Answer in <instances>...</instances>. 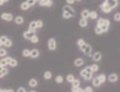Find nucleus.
I'll return each instance as SVG.
<instances>
[{
  "mask_svg": "<svg viewBox=\"0 0 120 92\" xmlns=\"http://www.w3.org/2000/svg\"><path fill=\"white\" fill-rule=\"evenodd\" d=\"M47 47L50 51H55L57 49V41L54 38H50L47 41Z\"/></svg>",
  "mask_w": 120,
  "mask_h": 92,
  "instance_id": "f257e3e1",
  "label": "nucleus"
},
{
  "mask_svg": "<svg viewBox=\"0 0 120 92\" xmlns=\"http://www.w3.org/2000/svg\"><path fill=\"white\" fill-rule=\"evenodd\" d=\"M0 18H1L2 20L5 21V22H11V21L14 20L13 15L11 14V13H9V12L2 13V14L0 15Z\"/></svg>",
  "mask_w": 120,
  "mask_h": 92,
  "instance_id": "f03ea898",
  "label": "nucleus"
},
{
  "mask_svg": "<svg viewBox=\"0 0 120 92\" xmlns=\"http://www.w3.org/2000/svg\"><path fill=\"white\" fill-rule=\"evenodd\" d=\"M35 33H36V30L28 29V30H26L25 32L23 33L22 36H23V38H24L25 40H29L30 38L33 36V35H35Z\"/></svg>",
  "mask_w": 120,
  "mask_h": 92,
  "instance_id": "7ed1b4c3",
  "label": "nucleus"
},
{
  "mask_svg": "<svg viewBox=\"0 0 120 92\" xmlns=\"http://www.w3.org/2000/svg\"><path fill=\"white\" fill-rule=\"evenodd\" d=\"M63 11H66V12H69L70 14L73 16H75V10H74L72 8L71 5H69V4H66L64 6H63Z\"/></svg>",
  "mask_w": 120,
  "mask_h": 92,
  "instance_id": "20e7f679",
  "label": "nucleus"
},
{
  "mask_svg": "<svg viewBox=\"0 0 120 92\" xmlns=\"http://www.w3.org/2000/svg\"><path fill=\"white\" fill-rule=\"evenodd\" d=\"M100 10H102L104 13H105V14H108V13L112 12V10L105 2H103L102 4H100Z\"/></svg>",
  "mask_w": 120,
  "mask_h": 92,
  "instance_id": "39448f33",
  "label": "nucleus"
},
{
  "mask_svg": "<svg viewBox=\"0 0 120 92\" xmlns=\"http://www.w3.org/2000/svg\"><path fill=\"white\" fill-rule=\"evenodd\" d=\"M110 21L108 19H104V23H103L102 26H101V30H102L103 33H106L109 30V28H110Z\"/></svg>",
  "mask_w": 120,
  "mask_h": 92,
  "instance_id": "423d86ee",
  "label": "nucleus"
},
{
  "mask_svg": "<svg viewBox=\"0 0 120 92\" xmlns=\"http://www.w3.org/2000/svg\"><path fill=\"white\" fill-rule=\"evenodd\" d=\"M38 3L40 6H43V7H51L53 4L52 0H39Z\"/></svg>",
  "mask_w": 120,
  "mask_h": 92,
  "instance_id": "0eeeda50",
  "label": "nucleus"
},
{
  "mask_svg": "<svg viewBox=\"0 0 120 92\" xmlns=\"http://www.w3.org/2000/svg\"><path fill=\"white\" fill-rule=\"evenodd\" d=\"M105 2L109 5V7L113 10L118 6V0H105Z\"/></svg>",
  "mask_w": 120,
  "mask_h": 92,
  "instance_id": "6e6552de",
  "label": "nucleus"
},
{
  "mask_svg": "<svg viewBox=\"0 0 120 92\" xmlns=\"http://www.w3.org/2000/svg\"><path fill=\"white\" fill-rule=\"evenodd\" d=\"M92 59L94 62H100L102 60V53L100 52H95L92 55Z\"/></svg>",
  "mask_w": 120,
  "mask_h": 92,
  "instance_id": "1a4fd4ad",
  "label": "nucleus"
},
{
  "mask_svg": "<svg viewBox=\"0 0 120 92\" xmlns=\"http://www.w3.org/2000/svg\"><path fill=\"white\" fill-rule=\"evenodd\" d=\"M107 79L110 83H116L118 80V75L117 73H111L107 77Z\"/></svg>",
  "mask_w": 120,
  "mask_h": 92,
  "instance_id": "9d476101",
  "label": "nucleus"
},
{
  "mask_svg": "<svg viewBox=\"0 0 120 92\" xmlns=\"http://www.w3.org/2000/svg\"><path fill=\"white\" fill-rule=\"evenodd\" d=\"M84 62L85 61H84L82 58H77V59H75L74 60V65L75 67H82L84 65Z\"/></svg>",
  "mask_w": 120,
  "mask_h": 92,
  "instance_id": "9b49d317",
  "label": "nucleus"
},
{
  "mask_svg": "<svg viewBox=\"0 0 120 92\" xmlns=\"http://www.w3.org/2000/svg\"><path fill=\"white\" fill-rule=\"evenodd\" d=\"M40 56V51L37 48H34V49L30 50V56L32 59H36Z\"/></svg>",
  "mask_w": 120,
  "mask_h": 92,
  "instance_id": "f8f14e48",
  "label": "nucleus"
},
{
  "mask_svg": "<svg viewBox=\"0 0 120 92\" xmlns=\"http://www.w3.org/2000/svg\"><path fill=\"white\" fill-rule=\"evenodd\" d=\"M92 51H93L92 47H91L89 44H87V46H86V47H85V49L83 50L82 52L86 55V56H89V57H92V54H91Z\"/></svg>",
  "mask_w": 120,
  "mask_h": 92,
  "instance_id": "ddd939ff",
  "label": "nucleus"
},
{
  "mask_svg": "<svg viewBox=\"0 0 120 92\" xmlns=\"http://www.w3.org/2000/svg\"><path fill=\"white\" fill-rule=\"evenodd\" d=\"M10 59H11V57H8V56H5V57L2 58V59L0 60V65H2V66L6 67V66L8 65L9 61L10 60Z\"/></svg>",
  "mask_w": 120,
  "mask_h": 92,
  "instance_id": "4468645a",
  "label": "nucleus"
},
{
  "mask_svg": "<svg viewBox=\"0 0 120 92\" xmlns=\"http://www.w3.org/2000/svg\"><path fill=\"white\" fill-rule=\"evenodd\" d=\"M14 22H15V24L21 25L24 23V18H23V16H15V18L14 19Z\"/></svg>",
  "mask_w": 120,
  "mask_h": 92,
  "instance_id": "2eb2a0df",
  "label": "nucleus"
},
{
  "mask_svg": "<svg viewBox=\"0 0 120 92\" xmlns=\"http://www.w3.org/2000/svg\"><path fill=\"white\" fill-rule=\"evenodd\" d=\"M28 85L29 87L31 88H35L38 86V81L36 78H31V79L28 81Z\"/></svg>",
  "mask_w": 120,
  "mask_h": 92,
  "instance_id": "dca6fc26",
  "label": "nucleus"
},
{
  "mask_svg": "<svg viewBox=\"0 0 120 92\" xmlns=\"http://www.w3.org/2000/svg\"><path fill=\"white\" fill-rule=\"evenodd\" d=\"M17 65H18L17 60H15V59H13V58H11L10 60L9 61V63H8V65L10 66V67H15V66H17Z\"/></svg>",
  "mask_w": 120,
  "mask_h": 92,
  "instance_id": "f3484780",
  "label": "nucleus"
},
{
  "mask_svg": "<svg viewBox=\"0 0 120 92\" xmlns=\"http://www.w3.org/2000/svg\"><path fill=\"white\" fill-rule=\"evenodd\" d=\"M88 19H85V18H81L79 21V26L82 28H86L88 26Z\"/></svg>",
  "mask_w": 120,
  "mask_h": 92,
  "instance_id": "a211bd4d",
  "label": "nucleus"
},
{
  "mask_svg": "<svg viewBox=\"0 0 120 92\" xmlns=\"http://www.w3.org/2000/svg\"><path fill=\"white\" fill-rule=\"evenodd\" d=\"M81 17L85 18V19L89 18V10H83L81 12Z\"/></svg>",
  "mask_w": 120,
  "mask_h": 92,
  "instance_id": "6ab92c4d",
  "label": "nucleus"
},
{
  "mask_svg": "<svg viewBox=\"0 0 120 92\" xmlns=\"http://www.w3.org/2000/svg\"><path fill=\"white\" fill-rule=\"evenodd\" d=\"M92 84H93V85H94V87H100V85H101V83L100 82V80H99V78H98L97 77L93 78V79H92Z\"/></svg>",
  "mask_w": 120,
  "mask_h": 92,
  "instance_id": "aec40b11",
  "label": "nucleus"
},
{
  "mask_svg": "<svg viewBox=\"0 0 120 92\" xmlns=\"http://www.w3.org/2000/svg\"><path fill=\"white\" fill-rule=\"evenodd\" d=\"M52 77V73L50 72V71H46L45 72V73L43 74V77L45 78V80H50Z\"/></svg>",
  "mask_w": 120,
  "mask_h": 92,
  "instance_id": "412c9836",
  "label": "nucleus"
},
{
  "mask_svg": "<svg viewBox=\"0 0 120 92\" xmlns=\"http://www.w3.org/2000/svg\"><path fill=\"white\" fill-rule=\"evenodd\" d=\"M29 5H28V4L27 3V1H25V2H22V4H20V8L22 10H28V9H29Z\"/></svg>",
  "mask_w": 120,
  "mask_h": 92,
  "instance_id": "4be33fe9",
  "label": "nucleus"
},
{
  "mask_svg": "<svg viewBox=\"0 0 120 92\" xmlns=\"http://www.w3.org/2000/svg\"><path fill=\"white\" fill-rule=\"evenodd\" d=\"M89 18L90 19H92V20H95V19H97L98 18V13L94 10H93V11H89Z\"/></svg>",
  "mask_w": 120,
  "mask_h": 92,
  "instance_id": "5701e85b",
  "label": "nucleus"
},
{
  "mask_svg": "<svg viewBox=\"0 0 120 92\" xmlns=\"http://www.w3.org/2000/svg\"><path fill=\"white\" fill-rule=\"evenodd\" d=\"M62 16L64 19L65 20H68V19H70V18L73 17V16L71 14H70L69 12H66V11H63L62 12Z\"/></svg>",
  "mask_w": 120,
  "mask_h": 92,
  "instance_id": "b1692460",
  "label": "nucleus"
},
{
  "mask_svg": "<svg viewBox=\"0 0 120 92\" xmlns=\"http://www.w3.org/2000/svg\"><path fill=\"white\" fill-rule=\"evenodd\" d=\"M28 29H32V30H36V29H37L35 21H31V22H30L29 24H28Z\"/></svg>",
  "mask_w": 120,
  "mask_h": 92,
  "instance_id": "393cba45",
  "label": "nucleus"
},
{
  "mask_svg": "<svg viewBox=\"0 0 120 92\" xmlns=\"http://www.w3.org/2000/svg\"><path fill=\"white\" fill-rule=\"evenodd\" d=\"M8 54V52L7 50L5 49V48H4V47H0V58H4L5 57V56H7Z\"/></svg>",
  "mask_w": 120,
  "mask_h": 92,
  "instance_id": "a878e982",
  "label": "nucleus"
},
{
  "mask_svg": "<svg viewBox=\"0 0 120 92\" xmlns=\"http://www.w3.org/2000/svg\"><path fill=\"white\" fill-rule=\"evenodd\" d=\"M8 73H9V70L6 67H4L2 71H0V78H3L4 77H5Z\"/></svg>",
  "mask_w": 120,
  "mask_h": 92,
  "instance_id": "bb28decb",
  "label": "nucleus"
},
{
  "mask_svg": "<svg viewBox=\"0 0 120 92\" xmlns=\"http://www.w3.org/2000/svg\"><path fill=\"white\" fill-rule=\"evenodd\" d=\"M98 78H99V80H100V82L101 83V84H104V83H105V81H106V76H105V74H100L99 76H98Z\"/></svg>",
  "mask_w": 120,
  "mask_h": 92,
  "instance_id": "cd10ccee",
  "label": "nucleus"
},
{
  "mask_svg": "<svg viewBox=\"0 0 120 92\" xmlns=\"http://www.w3.org/2000/svg\"><path fill=\"white\" fill-rule=\"evenodd\" d=\"M29 40L32 43H34V44H36V43L39 42V40H39V37H38L37 35H34L32 36V37H31L29 39Z\"/></svg>",
  "mask_w": 120,
  "mask_h": 92,
  "instance_id": "c85d7f7f",
  "label": "nucleus"
},
{
  "mask_svg": "<svg viewBox=\"0 0 120 92\" xmlns=\"http://www.w3.org/2000/svg\"><path fill=\"white\" fill-rule=\"evenodd\" d=\"M55 82L57 83V84H62V83L64 82V77H63L62 75H58V76H56Z\"/></svg>",
  "mask_w": 120,
  "mask_h": 92,
  "instance_id": "c756f323",
  "label": "nucleus"
},
{
  "mask_svg": "<svg viewBox=\"0 0 120 92\" xmlns=\"http://www.w3.org/2000/svg\"><path fill=\"white\" fill-rule=\"evenodd\" d=\"M22 56L25 58H28L30 56V49L25 48L22 50Z\"/></svg>",
  "mask_w": 120,
  "mask_h": 92,
  "instance_id": "7c9ffc66",
  "label": "nucleus"
},
{
  "mask_svg": "<svg viewBox=\"0 0 120 92\" xmlns=\"http://www.w3.org/2000/svg\"><path fill=\"white\" fill-rule=\"evenodd\" d=\"M4 47H6V48H8V47H12V40H10V39L8 38L7 40H6V41H5V42L4 43Z\"/></svg>",
  "mask_w": 120,
  "mask_h": 92,
  "instance_id": "2f4dec72",
  "label": "nucleus"
},
{
  "mask_svg": "<svg viewBox=\"0 0 120 92\" xmlns=\"http://www.w3.org/2000/svg\"><path fill=\"white\" fill-rule=\"evenodd\" d=\"M71 84H72V87H79L81 84V81L79 79L75 78V79L73 80V82L71 83Z\"/></svg>",
  "mask_w": 120,
  "mask_h": 92,
  "instance_id": "473e14b6",
  "label": "nucleus"
},
{
  "mask_svg": "<svg viewBox=\"0 0 120 92\" xmlns=\"http://www.w3.org/2000/svg\"><path fill=\"white\" fill-rule=\"evenodd\" d=\"M75 79V76L72 74H68L67 75V77H66V80H67V82L68 83H71L73 82V80Z\"/></svg>",
  "mask_w": 120,
  "mask_h": 92,
  "instance_id": "72a5a7b5",
  "label": "nucleus"
},
{
  "mask_svg": "<svg viewBox=\"0 0 120 92\" xmlns=\"http://www.w3.org/2000/svg\"><path fill=\"white\" fill-rule=\"evenodd\" d=\"M90 67H91V70H92L93 72H96L99 71L100 67H99V65L97 64H93L92 65H90Z\"/></svg>",
  "mask_w": 120,
  "mask_h": 92,
  "instance_id": "f704fd0d",
  "label": "nucleus"
},
{
  "mask_svg": "<svg viewBox=\"0 0 120 92\" xmlns=\"http://www.w3.org/2000/svg\"><path fill=\"white\" fill-rule=\"evenodd\" d=\"M84 80L85 81H90V80L93 78V73H88V72H87V74L84 76Z\"/></svg>",
  "mask_w": 120,
  "mask_h": 92,
  "instance_id": "c9c22d12",
  "label": "nucleus"
},
{
  "mask_svg": "<svg viewBox=\"0 0 120 92\" xmlns=\"http://www.w3.org/2000/svg\"><path fill=\"white\" fill-rule=\"evenodd\" d=\"M94 33L96 34V35H102L103 32H102V30H101V28L96 26V27L94 28Z\"/></svg>",
  "mask_w": 120,
  "mask_h": 92,
  "instance_id": "e433bc0d",
  "label": "nucleus"
},
{
  "mask_svg": "<svg viewBox=\"0 0 120 92\" xmlns=\"http://www.w3.org/2000/svg\"><path fill=\"white\" fill-rule=\"evenodd\" d=\"M35 23H36V27H37V28H41L43 27V25H44L42 20H35Z\"/></svg>",
  "mask_w": 120,
  "mask_h": 92,
  "instance_id": "4c0bfd02",
  "label": "nucleus"
},
{
  "mask_svg": "<svg viewBox=\"0 0 120 92\" xmlns=\"http://www.w3.org/2000/svg\"><path fill=\"white\" fill-rule=\"evenodd\" d=\"M113 20L117 22V23H119L120 22V13L119 12H117L115 13V15L113 16Z\"/></svg>",
  "mask_w": 120,
  "mask_h": 92,
  "instance_id": "58836bf2",
  "label": "nucleus"
},
{
  "mask_svg": "<svg viewBox=\"0 0 120 92\" xmlns=\"http://www.w3.org/2000/svg\"><path fill=\"white\" fill-rule=\"evenodd\" d=\"M71 91L72 92H84V90H83V89L80 88V86H79V87H72L71 88Z\"/></svg>",
  "mask_w": 120,
  "mask_h": 92,
  "instance_id": "ea45409f",
  "label": "nucleus"
},
{
  "mask_svg": "<svg viewBox=\"0 0 120 92\" xmlns=\"http://www.w3.org/2000/svg\"><path fill=\"white\" fill-rule=\"evenodd\" d=\"M103 23H104V18H97V24H96V26L101 27Z\"/></svg>",
  "mask_w": 120,
  "mask_h": 92,
  "instance_id": "a19ab883",
  "label": "nucleus"
},
{
  "mask_svg": "<svg viewBox=\"0 0 120 92\" xmlns=\"http://www.w3.org/2000/svg\"><path fill=\"white\" fill-rule=\"evenodd\" d=\"M38 1H39V0H27V3H28V5L31 7V6H34L36 3H38Z\"/></svg>",
  "mask_w": 120,
  "mask_h": 92,
  "instance_id": "79ce46f5",
  "label": "nucleus"
},
{
  "mask_svg": "<svg viewBox=\"0 0 120 92\" xmlns=\"http://www.w3.org/2000/svg\"><path fill=\"white\" fill-rule=\"evenodd\" d=\"M77 46L78 47H81V46L82 45H83V44H84V43H86L85 42V40H83V39H79V40H77Z\"/></svg>",
  "mask_w": 120,
  "mask_h": 92,
  "instance_id": "37998d69",
  "label": "nucleus"
},
{
  "mask_svg": "<svg viewBox=\"0 0 120 92\" xmlns=\"http://www.w3.org/2000/svg\"><path fill=\"white\" fill-rule=\"evenodd\" d=\"M7 39H8V37L6 36V35H1V36H0V40H1V42H2L3 44L6 41Z\"/></svg>",
  "mask_w": 120,
  "mask_h": 92,
  "instance_id": "c03bdc74",
  "label": "nucleus"
},
{
  "mask_svg": "<svg viewBox=\"0 0 120 92\" xmlns=\"http://www.w3.org/2000/svg\"><path fill=\"white\" fill-rule=\"evenodd\" d=\"M87 74V72H86V70L85 68H83L82 70H81V72H80V76L82 77H84V76Z\"/></svg>",
  "mask_w": 120,
  "mask_h": 92,
  "instance_id": "a18cd8bd",
  "label": "nucleus"
},
{
  "mask_svg": "<svg viewBox=\"0 0 120 92\" xmlns=\"http://www.w3.org/2000/svg\"><path fill=\"white\" fill-rule=\"evenodd\" d=\"M1 92H14V90L12 89H0Z\"/></svg>",
  "mask_w": 120,
  "mask_h": 92,
  "instance_id": "49530a36",
  "label": "nucleus"
},
{
  "mask_svg": "<svg viewBox=\"0 0 120 92\" xmlns=\"http://www.w3.org/2000/svg\"><path fill=\"white\" fill-rule=\"evenodd\" d=\"M83 90H84V92H93V88L91 86H88V87H86Z\"/></svg>",
  "mask_w": 120,
  "mask_h": 92,
  "instance_id": "de8ad7c7",
  "label": "nucleus"
},
{
  "mask_svg": "<svg viewBox=\"0 0 120 92\" xmlns=\"http://www.w3.org/2000/svg\"><path fill=\"white\" fill-rule=\"evenodd\" d=\"M75 2V0H66V4L69 5H72L74 4Z\"/></svg>",
  "mask_w": 120,
  "mask_h": 92,
  "instance_id": "09e8293b",
  "label": "nucleus"
},
{
  "mask_svg": "<svg viewBox=\"0 0 120 92\" xmlns=\"http://www.w3.org/2000/svg\"><path fill=\"white\" fill-rule=\"evenodd\" d=\"M26 89L24 87H19L17 89V92H26Z\"/></svg>",
  "mask_w": 120,
  "mask_h": 92,
  "instance_id": "8fccbe9b",
  "label": "nucleus"
},
{
  "mask_svg": "<svg viewBox=\"0 0 120 92\" xmlns=\"http://www.w3.org/2000/svg\"><path fill=\"white\" fill-rule=\"evenodd\" d=\"M85 70H86V72H88V73H93L92 70H91V67H90V65H88V66H86Z\"/></svg>",
  "mask_w": 120,
  "mask_h": 92,
  "instance_id": "3c124183",
  "label": "nucleus"
},
{
  "mask_svg": "<svg viewBox=\"0 0 120 92\" xmlns=\"http://www.w3.org/2000/svg\"><path fill=\"white\" fill-rule=\"evenodd\" d=\"M86 46H87V43H84L83 45H82V46H81V47H79V48H80V50H81V51H82V52H83V50L85 49Z\"/></svg>",
  "mask_w": 120,
  "mask_h": 92,
  "instance_id": "603ef678",
  "label": "nucleus"
},
{
  "mask_svg": "<svg viewBox=\"0 0 120 92\" xmlns=\"http://www.w3.org/2000/svg\"><path fill=\"white\" fill-rule=\"evenodd\" d=\"M4 0H0V6H2V5H4Z\"/></svg>",
  "mask_w": 120,
  "mask_h": 92,
  "instance_id": "864d4df0",
  "label": "nucleus"
},
{
  "mask_svg": "<svg viewBox=\"0 0 120 92\" xmlns=\"http://www.w3.org/2000/svg\"><path fill=\"white\" fill-rule=\"evenodd\" d=\"M4 66H2V65H0V71H2V70L4 69Z\"/></svg>",
  "mask_w": 120,
  "mask_h": 92,
  "instance_id": "5fc2aeb1",
  "label": "nucleus"
},
{
  "mask_svg": "<svg viewBox=\"0 0 120 92\" xmlns=\"http://www.w3.org/2000/svg\"><path fill=\"white\" fill-rule=\"evenodd\" d=\"M4 47V44H3V43L1 42V40H0V47Z\"/></svg>",
  "mask_w": 120,
  "mask_h": 92,
  "instance_id": "6e6d98bb",
  "label": "nucleus"
},
{
  "mask_svg": "<svg viewBox=\"0 0 120 92\" xmlns=\"http://www.w3.org/2000/svg\"><path fill=\"white\" fill-rule=\"evenodd\" d=\"M8 1H9V0H4V3H7Z\"/></svg>",
  "mask_w": 120,
  "mask_h": 92,
  "instance_id": "4d7b16f0",
  "label": "nucleus"
},
{
  "mask_svg": "<svg viewBox=\"0 0 120 92\" xmlns=\"http://www.w3.org/2000/svg\"><path fill=\"white\" fill-rule=\"evenodd\" d=\"M75 1H78V2H79V1H82V0H75Z\"/></svg>",
  "mask_w": 120,
  "mask_h": 92,
  "instance_id": "13d9d810",
  "label": "nucleus"
}]
</instances>
